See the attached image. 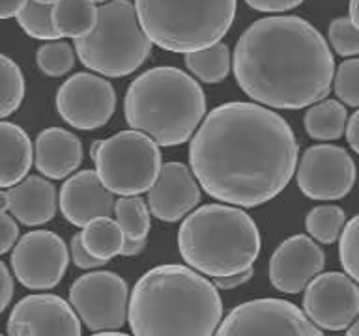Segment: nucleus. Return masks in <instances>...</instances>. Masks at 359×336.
I'll use <instances>...</instances> for the list:
<instances>
[{
	"label": "nucleus",
	"mask_w": 359,
	"mask_h": 336,
	"mask_svg": "<svg viewBox=\"0 0 359 336\" xmlns=\"http://www.w3.org/2000/svg\"><path fill=\"white\" fill-rule=\"evenodd\" d=\"M189 164L213 200L262 206L280 195L296 174V134L268 106L230 101L204 118L189 144Z\"/></svg>",
	"instance_id": "1"
},
{
	"label": "nucleus",
	"mask_w": 359,
	"mask_h": 336,
	"mask_svg": "<svg viewBox=\"0 0 359 336\" xmlns=\"http://www.w3.org/2000/svg\"><path fill=\"white\" fill-rule=\"evenodd\" d=\"M232 71L241 92L258 105L299 111L327 97L335 60L311 22L296 15H269L240 36Z\"/></svg>",
	"instance_id": "2"
},
{
	"label": "nucleus",
	"mask_w": 359,
	"mask_h": 336,
	"mask_svg": "<svg viewBox=\"0 0 359 336\" xmlns=\"http://www.w3.org/2000/svg\"><path fill=\"white\" fill-rule=\"evenodd\" d=\"M133 336H215L223 321L219 288L189 265L146 271L129 297Z\"/></svg>",
	"instance_id": "3"
},
{
	"label": "nucleus",
	"mask_w": 359,
	"mask_h": 336,
	"mask_svg": "<svg viewBox=\"0 0 359 336\" xmlns=\"http://www.w3.org/2000/svg\"><path fill=\"white\" fill-rule=\"evenodd\" d=\"M123 114L133 131L170 148L198 131L206 118V95L201 84L178 67H151L129 84Z\"/></svg>",
	"instance_id": "4"
},
{
	"label": "nucleus",
	"mask_w": 359,
	"mask_h": 336,
	"mask_svg": "<svg viewBox=\"0 0 359 336\" xmlns=\"http://www.w3.org/2000/svg\"><path fill=\"white\" fill-rule=\"evenodd\" d=\"M260 246V232L251 215L229 204L198 207L178 230L180 256L189 267L212 279L252 269Z\"/></svg>",
	"instance_id": "5"
},
{
	"label": "nucleus",
	"mask_w": 359,
	"mask_h": 336,
	"mask_svg": "<svg viewBox=\"0 0 359 336\" xmlns=\"http://www.w3.org/2000/svg\"><path fill=\"white\" fill-rule=\"evenodd\" d=\"M238 0H135L151 43L168 52H196L229 34Z\"/></svg>",
	"instance_id": "6"
},
{
	"label": "nucleus",
	"mask_w": 359,
	"mask_h": 336,
	"mask_svg": "<svg viewBox=\"0 0 359 336\" xmlns=\"http://www.w3.org/2000/svg\"><path fill=\"white\" fill-rule=\"evenodd\" d=\"M151 45L133 2L111 0L100 6L94 32L75 39V52L90 71L105 78H120L148 60Z\"/></svg>",
	"instance_id": "7"
},
{
	"label": "nucleus",
	"mask_w": 359,
	"mask_h": 336,
	"mask_svg": "<svg viewBox=\"0 0 359 336\" xmlns=\"http://www.w3.org/2000/svg\"><path fill=\"white\" fill-rule=\"evenodd\" d=\"M94 162L101 181L118 196L150 192L163 168L159 144L133 129L101 140Z\"/></svg>",
	"instance_id": "8"
},
{
	"label": "nucleus",
	"mask_w": 359,
	"mask_h": 336,
	"mask_svg": "<svg viewBox=\"0 0 359 336\" xmlns=\"http://www.w3.org/2000/svg\"><path fill=\"white\" fill-rule=\"evenodd\" d=\"M215 336H324L320 327L294 302L285 299H252L232 308Z\"/></svg>",
	"instance_id": "9"
},
{
	"label": "nucleus",
	"mask_w": 359,
	"mask_h": 336,
	"mask_svg": "<svg viewBox=\"0 0 359 336\" xmlns=\"http://www.w3.org/2000/svg\"><path fill=\"white\" fill-rule=\"evenodd\" d=\"M129 297L128 282L112 271H90L69 288V302L92 332L122 329L129 318Z\"/></svg>",
	"instance_id": "10"
},
{
	"label": "nucleus",
	"mask_w": 359,
	"mask_h": 336,
	"mask_svg": "<svg viewBox=\"0 0 359 336\" xmlns=\"http://www.w3.org/2000/svg\"><path fill=\"white\" fill-rule=\"evenodd\" d=\"M69 263V251L60 235L34 230L19 239L10 254L13 276L28 290H50L60 284Z\"/></svg>",
	"instance_id": "11"
},
{
	"label": "nucleus",
	"mask_w": 359,
	"mask_h": 336,
	"mask_svg": "<svg viewBox=\"0 0 359 336\" xmlns=\"http://www.w3.org/2000/svg\"><path fill=\"white\" fill-rule=\"evenodd\" d=\"M355 162L344 148L316 144L305 150L296 170L297 187L311 200H341L355 185Z\"/></svg>",
	"instance_id": "12"
},
{
	"label": "nucleus",
	"mask_w": 359,
	"mask_h": 336,
	"mask_svg": "<svg viewBox=\"0 0 359 336\" xmlns=\"http://www.w3.org/2000/svg\"><path fill=\"white\" fill-rule=\"evenodd\" d=\"M56 111L67 125L94 131L109 123L116 111V92L105 77L75 73L56 92Z\"/></svg>",
	"instance_id": "13"
},
{
	"label": "nucleus",
	"mask_w": 359,
	"mask_h": 336,
	"mask_svg": "<svg viewBox=\"0 0 359 336\" xmlns=\"http://www.w3.org/2000/svg\"><path fill=\"white\" fill-rule=\"evenodd\" d=\"M303 312L320 329H350L359 318V284L346 273H320L303 293Z\"/></svg>",
	"instance_id": "14"
},
{
	"label": "nucleus",
	"mask_w": 359,
	"mask_h": 336,
	"mask_svg": "<svg viewBox=\"0 0 359 336\" xmlns=\"http://www.w3.org/2000/svg\"><path fill=\"white\" fill-rule=\"evenodd\" d=\"M6 330L8 336H81V318L62 297L34 293L11 308Z\"/></svg>",
	"instance_id": "15"
},
{
	"label": "nucleus",
	"mask_w": 359,
	"mask_h": 336,
	"mask_svg": "<svg viewBox=\"0 0 359 336\" xmlns=\"http://www.w3.org/2000/svg\"><path fill=\"white\" fill-rule=\"evenodd\" d=\"M325 265V254L311 235H292L280 243L269 260V282L283 293L307 290Z\"/></svg>",
	"instance_id": "16"
},
{
	"label": "nucleus",
	"mask_w": 359,
	"mask_h": 336,
	"mask_svg": "<svg viewBox=\"0 0 359 336\" xmlns=\"http://www.w3.org/2000/svg\"><path fill=\"white\" fill-rule=\"evenodd\" d=\"M201 189L193 170L184 162H165L146 202L154 217L163 223H176L195 211Z\"/></svg>",
	"instance_id": "17"
},
{
	"label": "nucleus",
	"mask_w": 359,
	"mask_h": 336,
	"mask_svg": "<svg viewBox=\"0 0 359 336\" xmlns=\"http://www.w3.org/2000/svg\"><path fill=\"white\" fill-rule=\"evenodd\" d=\"M95 170H81L66 179L58 195L62 217L79 228L97 218L111 217L116 200Z\"/></svg>",
	"instance_id": "18"
},
{
	"label": "nucleus",
	"mask_w": 359,
	"mask_h": 336,
	"mask_svg": "<svg viewBox=\"0 0 359 336\" xmlns=\"http://www.w3.org/2000/svg\"><path fill=\"white\" fill-rule=\"evenodd\" d=\"M56 206V187L41 176H28L21 183L0 192V211L11 213L25 226H39L53 220Z\"/></svg>",
	"instance_id": "19"
},
{
	"label": "nucleus",
	"mask_w": 359,
	"mask_h": 336,
	"mask_svg": "<svg viewBox=\"0 0 359 336\" xmlns=\"http://www.w3.org/2000/svg\"><path fill=\"white\" fill-rule=\"evenodd\" d=\"M34 159L41 176L64 179L83 162V144L77 134L62 127H49L34 142Z\"/></svg>",
	"instance_id": "20"
},
{
	"label": "nucleus",
	"mask_w": 359,
	"mask_h": 336,
	"mask_svg": "<svg viewBox=\"0 0 359 336\" xmlns=\"http://www.w3.org/2000/svg\"><path fill=\"white\" fill-rule=\"evenodd\" d=\"M0 139H2L0 187L10 189L28 178L34 159L32 140L21 125L6 122V120L0 122Z\"/></svg>",
	"instance_id": "21"
},
{
	"label": "nucleus",
	"mask_w": 359,
	"mask_h": 336,
	"mask_svg": "<svg viewBox=\"0 0 359 336\" xmlns=\"http://www.w3.org/2000/svg\"><path fill=\"white\" fill-rule=\"evenodd\" d=\"M100 8L90 0H60L53 6V22L58 38H86L97 24Z\"/></svg>",
	"instance_id": "22"
},
{
	"label": "nucleus",
	"mask_w": 359,
	"mask_h": 336,
	"mask_svg": "<svg viewBox=\"0 0 359 336\" xmlns=\"http://www.w3.org/2000/svg\"><path fill=\"white\" fill-rule=\"evenodd\" d=\"M303 125L313 140H339L346 133L348 112L341 101L324 99L309 106L303 118Z\"/></svg>",
	"instance_id": "23"
},
{
	"label": "nucleus",
	"mask_w": 359,
	"mask_h": 336,
	"mask_svg": "<svg viewBox=\"0 0 359 336\" xmlns=\"http://www.w3.org/2000/svg\"><path fill=\"white\" fill-rule=\"evenodd\" d=\"M81 237H83V245L86 246V251L97 260H103L107 263L118 254L122 256L126 235H123L120 224L116 223V218H97L88 226H84Z\"/></svg>",
	"instance_id": "24"
},
{
	"label": "nucleus",
	"mask_w": 359,
	"mask_h": 336,
	"mask_svg": "<svg viewBox=\"0 0 359 336\" xmlns=\"http://www.w3.org/2000/svg\"><path fill=\"white\" fill-rule=\"evenodd\" d=\"M185 67L201 83H221V80L229 77L230 67H232L229 47L223 41H219V43L212 45L208 49L189 52V55H185Z\"/></svg>",
	"instance_id": "25"
},
{
	"label": "nucleus",
	"mask_w": 359,
	"mask_h": 336,
	"mask_svg": "<svg viewBox=\"0 0 359 336\" xmlns=\"http://www.w3.org/2000/svg\"><path fill=\"white\" fill-rule=\"evenodd\" d=\"M150 213L148 202L140 196H120L114 204V217L128 241H148Z\"/></svg>",
	"instance_id": "26"
},
{
	"label": "nucleus",
	"mask_w": 359,
	"mask_h": 336,
	"mask_svg": "<svg viewBox=\"0 0 359 336\" xmlns=\"http://www.w3.org/2000/svg\"><path fill=\"white\" fill-rule=\"evenodd\" d=\"M346 226V213L344 209L333 204L313 207L305 218V228L314 241L322 245H331L341 239L342 230Z\"/></svg>",
	"instance_id": "27"
},
{
	"label": "nucleus",
	"mask_w": 359,
	"mask_h": 336,
	"mask_svg": "<svg viewBox=\"0 0 359 336\" xmlns=\"http://www.w3.org/2000/svg\"><path fill=\"white\" fill-rule=\"evenodd\" d=\"M17 22L30 38L45 41V43L58 39L55 22H53V6L28 0L27 6L17 13Z\"/></svg>",
	"instance_id": "28"
},
{
	"label": "nucleus",
	"mask_w": 359,
	"mask_h": 336,
	"mask_svg": "<svg viewBox=\"0 0 359 336\" xmlns=\"http://www.w3.org/2000/svg\"><path fill=\"white\" fill-rule=\"evenodd\" d=\"M36 62L39 71L45 73L47 77H64L75 67V50L62 39L47 41L36 52Z\"/></svg>",
	"instance_id": "29"
},
{
	"label": "nucleus",
	"mask_w": 359,
	"mask_h": 336,
	"mask_svg": "<svg viewBox=\"0 0 359 336\" xmlns=\"http://www.w3.org/2000/svg\"><path fill=\"white\" fill-rule=\"evenodd\" d=\"M2 67V103H0V116L8 118L21 106L25 97V77L21 67L6 55L0 56Z\"/></svg>",
	"instance_id": "30"
},
{
	"label": "nucleus",
	"mask_w": 359,
	"mask_h": 336,
	"mask_svg": "<svg viewBox=\"0 0 359 336\" xmlns=\"http://www.w3.org/2000/svg\"><path fill=\"white\" fill-rule=\"evenodd\" d=\"M339 260L344 273L359 284V215L348 220L339 239Z\"/></svg>",
	"instance_id": "31"
},
{
	"label": "nucleus",
	"mask_w": 359,
	"mask_h": 336,
	"mask_svg": "<svg viewBox=\"0 0 359 336\" xmlns=\"http://www.w3.org/2000/svg\"><path fill=\"white\" fill-rule=\"evenodd\" d=\"M327 38L339 56L350 58L359 55V30L350 17H337L330 22Z\"/></svg>",
	"instance_id": "32"
},
{
	"label": "nucleus",
	"mask_w": 359,
	"mask_h": 336,
	"mask_svg": "<svg viewBox=\"0 0 359 336\" xmlns=\"http://www.w3.org/2000/svg\"><path fill=\"white\" fill-rule=\"evenodd\" d=\"M333 88L342 105L359 106V58L344 60L337 67Z\"/></svg>",
	"instance_id": "33"
},
{
	"label": "nucleus",
	"mask_w": 359,
	"mask_h": 336,
	"mask_svg": "<svg viewBox=\"0 0 359 336\" xmlns=\"http://www.w3.org/2000/svg\"><path fill=\"white\" fill-rule=\"evenodd\" d=\"M69 254H72V262L79 269H97L101 265H105L103 260H97V258H94L86 251V246L83 245L81 234H75L72 237V241H69Z\"/></svg>",
	"instance_id": "34"
},
{
	"label": "nucleus",
	"mask_w": 359,
	"mask_h": 336,
	"mask_svg": "<svg viewBox=\"0 0 359 336\" xmlns=\"http://www.w3.org/2000/svg\"><path fill=\"white\" fill-rule=\"evenodd\" d=\"M17 218L8 211H0V252L8 254L13 251V246L19 243V226L15 223Z\"/></svg>",
	"instance_id": "35"
},
{
	"label": "nucleus",
	"mask_w": 359,
	"mask_h": 336,
	"mask_svg": "<svg viewBox=\"0 0 359 336\" xmlns=\"http://www.w3.org/2000/svg\"><path fill=\"white\" fill-rule=\"evenodd\" d=\"M305 0H245L249 8L264 13H283V11H290L297 6H302Z\"/></svg>",
	"instance_id": "36"
},
{
	"label": "nucleus",
	"mask_w": 359,
	"mask_h": 336,
	"mask_svg": "<svg viewBox=\"0 0 359 336\" xmlns=\"http://www.w3.org/2000/svg\"><path fill=\"white\" fill-rule=\"evenodd\" d=\"M0 276H2V302H0V310H6L10 304L11 297H13V273L4 262L0 263Z\"/></svg>",
	"instance_id": "37"
},
{
	"label": "nucleus",
	"mask_w": 359,
	"mask_h": 336,
	"mask_svg": "<svg viewBox=\"0 0 359 336\" xmlns=\"http://www.w3.org/2000/svg\"><path fill=\"white\" fill-rule=\"evenodd\" d=\"M252 269L245 271V273L232 274V276H221V279H213V284L217 286L219 290H234V288H240L241 284L249 282L252 276Z\"/></svg>",
	"instance_id": "38"
},
{
	"label": "nucleus",
	"mask_w": 359,
	"mask_h": 336,
	"mask_svg": "<svg viewBox=\"0 0 359 336\" xmlns=\"http://www.w3.org/2000/svg\"><path fill=\"white\" fill-rule=\"evenodd\" d=\"M346 140L348 144H350V148L359 155V111L353 112L352 118L348 120Z\"/></svg>",
	"instance_id": "39"
},
{
	"label": "nucleus",
	"mask_w": 359,
	"mask_h": 336,
	"mask_svg": "<svg viewBox=\"0 0 359 336\" xmlns=\"http://www.w3.org/2000/svg\"><path fill=\"white\" fill-rule=\"evenodd\" d=\"M28 0H2L0 4V17L2 19H10V17H17V13L27 6Z\"/></svg>",
	"instance_id": "40"
},
{
	"label": "nucleus",
	"mask_w": 359,
	"mask_h": 336,
	"mask_svg": "<svg viewBox=\"0 0 359 336\" xmlns=\"http://www.w3.org/2000/svg\"><path fill=\"white\" fill-rule=\"evenodd\" d=\"M146 248V241H128L123 243L122 256H137Z\"/></svg>",
	"instance_id": "41"
},
{
	"label": "nucleus",
	"mask_w": 359,
	"mask_h": 336,
	"mask_svg": "<svg viewBox=\"0 0 359 336\" xmlns=\"http://www.w3.org/2000/svg\"><path fill=\"white\" fill-rule=\"evenodd\" d=\"M350 19L359 30V0H350Z\"/></svg>",
	"instance_id": "42"
},
{
	"label": "nucleus",
	"mask_w": 359,
	"mask_h": 336,
	"mask_svg": "<svg viewBox=\"0 0 359 336\" xmlns=\"http://www.w3.org/2000/svg\"><path fill=\"white\" fill-rule=\"evenodd\" d=\"M346 336H359V318L355 319V321L352 323V327L348 329Z\"/></svg>",
	"instance_id": "43"
},
{
	"label": "nucleus",
	"mask_w": 359,
	"mask_h": 336,
	"mask_svg": "<svg viewBox=\"0 0 359 336\" xmlns=\"http://www.w3.org/2000/svg\"><path fill=\"white\" fill-rule=\"evenodd\" d=\"M94 336H131L126 332H118V330H109V332H95Z\"/></svg>",
	"instance_id": "44"
},
{
	"label": "nucleus",
	"mask_w": 359,
	"mask_h": 336,
	"mask_svg": "<svg viewBox=\"0 0 359 336\" xmlns=\"http://www.w3.org/2000/svg\"><path fill=\"white\" fill-rule=\"evenodd\" d=\"M34 2H39V4H49V6H55L56 2H60V0H34Z\"/></svg>",
	"instance_id": "45"
},
{
	"label": "nucleus",
	"mask_w": 359,
	"mask_h": 336,
	"mask_svg": "<svg viewBox=\"0 0 359 336\" xmlns=\"http://www.w3.org/2000/svg\"><path fill=\"white\" fill-rule=\"evenodd\" d=\"M90 2H94V4H107V2H111V0H90Z\"/></svg>",
	"instance_id": "46"
}]
</instances>
